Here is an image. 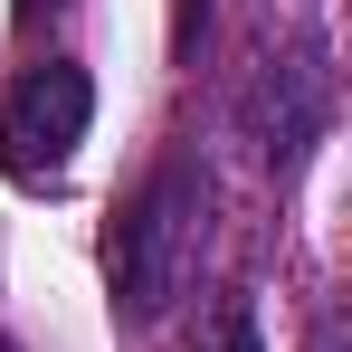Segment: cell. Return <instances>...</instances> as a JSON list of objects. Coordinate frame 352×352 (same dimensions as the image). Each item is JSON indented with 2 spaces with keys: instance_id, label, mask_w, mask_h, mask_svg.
<instances>
[{
  "instance_id": "8992f818",
  "label": "cell",
  "mask_w": 352,
  "mask_h": 352,
  "mask_svg": "<svg viewBox=\"0 0 352 352\" xmlns=\"http://www.w3.org/2000/svg\"><path fill=\"white\" fill-rule=\"evenodd\" d=\"M0 352H19V343H10V333H0Z\"/></svg>"
},
{
  "instance_id": "7a4b0ae2",
  "label": "cell",
  "mask_w": 352,
  "mask_h": 352,
  "mask_svg": "<svg viewBox=\"0 0 352 352\" xmlns=\"http://www.w3.org/2000/svg\"><path fill=\"white\" fill-rule=\"evenodd\" d=\"M86 124H96V86H86V67H67V58L19 67V76L0 86V172L29 181V190L67 181Z\"/></svg>"
},
{
  "instance_id": "277c9868",
  "label": "cell",
  "mask_w": 352,
  "mask_h": 352,
  "mask_svg": "<svg viewBox=\"0 0 352 352\" xmlns=\"http://www.w3.org/2000/svg\"><path fill=\"white\" fill-rule=\"evenodd\" d=\"M200 352H267L257 305H219V324H210V343H200Z\"/></svg>"
},
{
  "instance_id": "3957f363",
  "label": "cell",
  "mask_w": 352,
  "mask_h": 352,
  "mask_svg": "<svg viewBox=\"0 0 352 352\" xmlns=\"http://www.w3.org/2000/svg\"><path fill=\"white\" fill-rule=\"evenodd\" d=\"M238 124H248V143L267 153V172H305V153H314L324 124H333V76H324V58H314V48L257 58L248 96H238Z\"/></svg>"
},
{
  "instance_id": "5b68a950",
  "label": "cell",
  "mask_w": 352,
  "mask_h": 352,
  "mask_svg": "<svg viewBox=\"0 0 352 352\" xmlns=\"http://www.w3.org/2000/svg\"><path fill=\"white\" fill-rule=\"evenodd\" d=\"M19 10H29V19H38V10H58V0H19Z\"/></svg>"
},
{
  "instance_id": "6da1fadb",
  "label": "cell",
  "mask_w": 352,
  "mask_h": 352,
  "mask_svg": "<svg viewBox=\"0 0 352 352\" xmlns=\"http://www.w3.org/2000/svg\"><path fill=\"white\" fill-rule=\"evenodd\" d=\"M200 248H210V172L190 153H172V162L143 172V190L124 200V219H115V248H105L115 257V305L133 324L172 314L181 286L200 276Z\"/></svg>"
}]
</instances>
